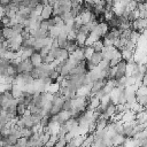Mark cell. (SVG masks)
Segmentation results:
<instances>
[{
    "mask_svg": "<svg viewBox=\"0 0 147 147\" xmlns=\"http://www.w3.org/2000/svg\"><path fill=\"white\" fill-rule=\"evenodd\" d=\"M131 32H132V29H127V30H124V31H122V34H121V38H125V39H130V36H131Z\"/></svg>",
    "mask_w": 147,
    "mask_h": 147,
    "instance_id": "74e56055",
    "label": "cell"
},
{
    "mask_svg": "<svg viewBox=\"0 0 147 147\" xmlns=\"http://www.w3.org/2000/svg\"><path fill=\"white\" fill-rule=\"evenodd\" d=\"M93 48H94V51H95V52H102V49L105 48V45H103L102 39L98 40V41H96V42L93 45Z\"/></svg>",
    "mask_w": 147,
    "mask_h": 147,
    "instance_id": "1f68e13d",
    "label": "cell"
},
{
    "mask_svg": "<svg viewBox=\"0 0 147 147\" xmlns=\"http://www.w3.org/2000/svg\"><path fill=\"white\" fill-rule=\"evenodd\" d=\"M126 140V137L124 134H121V133H116L113 138H111V141H113V147L114 146H119V145H123Z\"/></svg>",
    "mask_w": 147,
    "mask_h": 147,
    "instance_id": "7c38bea8",
    "label": "cell"
},
{
    "mask_svg": "<svg viewBox=\"0 0 147 147\" xmlns=\"http://www.w3.org/2000/svg\"><path fill=\"white\" fill-rule=\"evenodd\" d=\"M42 147H49V146H47V145H44V146H42Z\"/></svg>",
    "mask_w": 147,
    "mask_h": 147,
    "instance_id": "ee69618b",
    "label": "cell"
},
{
    "mask_svg": "<svg viewBox=\"0 0 147 147\" xmlns=\"http://www.w3.org/2000/svg\"><path fill=\"white\" fill-rule=\"evenodd\" d=\"M87 37H88V36H86V34H84V33H82V32H78V33H77L76 41H77V44H78L79 47H84V46H85L86 40H87Z\"/></svg>",
    "mask_w": 147,
    "mask_h": 147,
    "instance_id": "ac0fdd59",
    "label": "cell"
},
{
    "mask_svg": "<svg viewBox=\"0 0 147 147\" xmlns=\"http://www.w3.org/2000/svg\"><path fill=\"white\" fill-rule=\"evenodd\" d=\"M70 118H72V113H71V110H61L57 115H55V116L52 117V119L57 121L61 125H63V124H64L67 121H69Z\"/></svg>",
    "mask_w": 147,
    "mask_h": 147,
    "instance_id": "7a4b0ae2",
    "label": "cell"
},
{
    "mask_svg": "<svg viewBox=\"0 0 147 147\" xmlns=\"http://www.w3.org/2000/svg\"><path fill=\"white\" fill-rule=\"evenodd\" d=\"M30 60H31L32 64L34 65V68H38L44 63V57L41 56V54L39 52H34L32 54V56L30 57Z\"/></svg>",
    "mask_w": 147,
    "mask_h": 147,
    "instance_id": "9c48e42d",
    "label": "cell"
},
{
    "mask_svg": "<svg viewBox=\"0 0 147 147\" xmlns=\"http://www.w3.org/2000/svg\"><path fill=\"white\" fill-rule=\"evenodd\" d=\"M137 102L140 103L142 107L147 106V96H137Z\"/></svg>",
    "mask_w": 147,
    "mask_h": 147,
    "instance_id": "8d00e7d4",
    "label": "cell"
},
{
    "mask_svg": "<svg viewBox=\"0 0 147 147\" xmlns=\"http://www.w3.org/2000/svg\"><path fill=\"white\" fill-rule=\"evenodd\" d=\"M123 147H140V140L136 138H126Z\"/></svg>",
    "mask_w": 147,
    "mask_h": 147,
    "instance_id": "9a60e30c",
    "label": "cell"
},
{
    "mask_svg": "<svg viewBox=\"0 0 147 147\" xmlns=\"http://www.w3.org/2000/svg\"><path fill=\"white\" fill-rule=\"evenodd\" d=\"M103 60V56H102V53L101 52H95L93 55H92V57L88 60L93 65H99L100 63H101V61Z\"/></svg>",
    "mask_w": 147,
    "mask_h": 147,
    "instance_id": "4fadbf2b",
    "label": "cell"
},
{
    "mask_svg": "<svg viewBox=\"0 0 147 147\" xmlns=\"http://www.w3.org/2000/svg\"><path fill=\"white\" fill-rule=\"evenodd\" d=\"M70 57V53L65 48H57L56 51V60L60 62H65Z\"/></svg>",
    "mask_w": 147,
    "mask_h": 147,
    "instance_id": "52a82bcc",
    "label": "cell"
},
{
    "mask_svg": "<svg viewBox=\"0 0 147 147\" xmlns=\"http://www.w3.org/2000/svg\"><path fill=\"white\" fill-rule=\"evenodd\" d=\"M22 119L24 121V124H25V127H32L34 125V122H33V118H32V114L29 115V116H22Z\"/></svg>",
    "mask_w": 147,
    "mask_h": 147,
    "instance_id": "cb8c5ba5",
    "label": "cell"
},
{
    "mask_svg": "<svg viewBox=\"0 0 147 147\" xmlns=\"http://www.w3.org/2000/svg\"><path fill=\"white\" fill-rule=\"evenodd\" d=\"M136 116H137V114L134 113V111H132V110H129V111H125L124 114H123V116H122V123L124 124V123H130V122H132V121H136Z\"/></svg>",
    "mask_w": 147,
    "mask_h": 147,
    "instance_id": "8fae6325",
    "label": "cell"
},
{
    "mask_svg": "<svg viewBox=\"0 0 147 147\" xmlns=\"http://www.w3.org/2000/svg\"><path fill=\"white\" fill-rule=\"evenodd\" d=\"M80 17H82V20H83V23H84V24H87V23L92 20L93 13H92V11H86V10H84V11L80 14Z\"/></svg>",
    "mask_w": 147,
    "mask_h": 147,
    "instance_id": "44dd1931",
    "label": "cell"
},
{
    "mask_svg": "<svg viewBox=\"0 0 147 147\" xmlns=\"http://www.w3.org/2000/svg\"><path fill=\"white\" fill-rule=\"evenodd\" d=\"M2 37H3L6 40H9V39H11L13 37H15L14 31H13V28H11V26H3V28H2Z\"/></svg>",
    "mask_w": 147,
    "mask_h": 147,
    "instance_id": "2e32d148",
    "label": "cell"
},
{
    "mask_svg": "<svg viewBox=\"0 0 147 147\" xmlns=\"http://www.w3.org/2000/svg\"><path fill=\"white\" fill-rule=\"evenodd\" d=\"M61 124L57 122V121H55V119H52V117H51V122H49V124L47 125V127H48V132L51 133V134H59V132H60V130H61Z\"/></svg>",
    "mask_w": 147,
    "mask_h": 147,
    "instance_id": "5b68a950",
    "label": "cell"
},
{
    "mask_svg": "<svg viewBox=\"0 0 147 147\" xmlns=\"http://www.w3.org/2000/svg\"><path fill=\"white\" fill-rule=\"evenodd\" d=\"M26 109H28V106H26L24 102L18 103V106H17V115H18L20 117H22V116L24 115V113H25Z\"/></svg>",
    "mask_w": 147,
    "mask_h": 147,
    "instance_id": "4316f807",
    "label": "cell"
},
{
    "mask_svg": "<svg viewBox=\"0 0 147 147\" xmlns=\"http://www.w3.org/2000/svg\"><path fill=\"white\" fill-rule=\"evenodd\" d=\"M136 121H137L138 124L147 123V110H142V111L138 113L137 116H136Z\"/></svg>",
    "mask_w": 147,
    "mask_h": 147,
    "instance_id": "e0dca14e",
    "label": "cell"
},
{
    "mask_svg": "<svg viewBox=\"0 0 147 147\" xmlns=\"http://www.w3.org/2000/svg\"><path fill=\"white\" fill-rule=\"evenodd\" d=\"M126 67H127V62L125 60H122L117 65H116V76H115V80H119L122 77L126 76Z\"/></svg>",
    "mask_w": 147,
    "mask_h": 147,
    "instance_id": "3957f363",
    "label": "cell"
},
{
    "mask_svg": "<svg viewBox=\"0 0 147 147\" xmlns=\"http://www.w3.org/2000/svg\"><path fill=\"white\" fill-rule=\"evenodd\" d=\"M21 133H22V137H24V138H31V137L33 136L32 129H30V127L21 129Z\"/></svg>",
    "mask_w": 147,
    "mask_h": 147,
    "instance_id": "83f0119b",
    "label": "cell"
},
{
    "mask_svg": "<svg viewBox=\"0 0 147 147\" xmlns=\"http://www.w3.org/2000/svg\"><path fill=\"white\" fill-rule=\"evenodd\" d=\"M10 92H11V94H13V96H14L15 99L21 98L22 94H23V90H22V87H20V86L16 85V84H13V88H11Z\"/></svg>",
    "mask_w": 147,
    "mask_h": 147,
    "instance_id": "d6986e66",
    "label": "cell"
},
{
    "mask_svg": "<svg viewBox=\"0 0 147 147\" xmlns=\"http://www.w3.org/2000/svg\"><path fill=\"white\" fill-rule=\"evenodd\" d=\"M145 76H146V77H147V71H146V74H145Z\"/></svg>",
    "mask_w": 147,
    "mask_h": 147,
    "instance_id": "f6af8a7d",
    "label": "cell"
},
{
    "mask_svg": "<svg viewBox=\"0 0 147 147\" xmlns=\"http://www.w3.org/2000/svg\"><path fill=\"white\" fill-rule=\"evenodd\" d=\"M125 88H118V87H115L111 92H110V100L115 105H118L119 103V98H121V94L124 92Z\"/></svg>",
    "mask_w": 147,
    "mask_h": 147,
    "instance_id": "8992f818",
    "label": "cell"
},
{
    "mask_svg": "<svg viewBox=\"0 0 147 147\" xmlns=\"http://www.w3.org/2000/svg\"><path fill=\"white\" fill-rule=\"evenodd\" d=\"M134 1H137L138 3H140V2H144V0H134Z\"/></svg>",
    "mask_w": 147,
    "mask_h": 147,
    "instance_id": "7bdbcfd3",
    "label": "cell"
},
{
    "mask_svg": "<svg viewBox=\"0 0 147 147\" xmlns=\"http://www.w3.org/2000/svg\"><path fill=\"white\" fill-rule=\"evenodd\" d=\"M132 111H134L136 114H138V113H140V111H142V110H145V107H142L140 103H138V102H136L133 106H132V109H131Z\"/></svg>",
    "mask_w": 147,
    "mask_h": 147,
    "instance_id": "836d02e7",
    "label": "cell"
},
{
    "mask_svg": "<svg viewBox=\"0 0 147 147\" xmlns=\"http://www.w3.org/2000/svg\"><path fill=\"white\" fill-rule=\"evenodd\" d=\"M42 9H44V6H42V5H40V3H39V5L36 7V8H33V10L36 11V14H37L38 16H40V15H41Z\"/></svg>",
    "mask_w": 147,
    "mask_h": 147,
    "instance_id": "b9f144b4",
    "label": "cell"
},
{
    "mask_svg": "<svg viewBox=\"0 0 147 147\" xmlns=\"http://www.w3.org/2000/svg\"><path fill=\"white\" fill-rule=\"evenodd\" d=\"M60 90H61L60 83L54 82V83H52V84L49 85V87H48V93H51V94H56V93L60 92Z\"/></svg>",
    "mask_w": 147,
    "mask_h": 147,
    "instance_id": "ffe728a7",
    "label": "cell"
},
{
    "mask_svg": "<svg viewBox=\"0 0 147 147\" xmlns=\"http://www.w3.org/2000/svg\"><path fill=\"white\" fill-rule=\"evenodd\" d=\"M78 47H79V46H78L77 41L74 40V41H68V45H67V48H65V49L71 54V53H74Z\"/></svg>",
    "mask_w": 147,
    "mask_h": 147,
    "instance_id": "484cf974",
    "label": "cell"
},
{
    "mask_svg": "<svg viewBox=\"0 0 147 147\" xmlns=\"http://www.w3.org/2000/svg\"><path fill=\"white\" fill-rule=\"evenodd\" d=\"M85 138H86V136H77V137H75L74 138V142H75L76 147H82Z\"/></svg>",
    "mask_w": 147,
    "mask_h": 147,
    "instance_id": "f546056e",
    "label": "cell"
},
{
    "mask_svg": "<svg viewBox=\"0 0 147 147\" xmlns=\"http://www.w3.org/2000/svg\"><path fill=\"white\" fill-rule=\"evenodd\" d=\"M93 84H88V85H83L82 87H79L76 92V95L78 96H91V88H92Z\"/></svg>",
    "mask_w": 147,
    "mask_h": 147,
    "instance_id": "ba28073f",
    "label": "cell"
},
{
    "mask_svg": "<svg viewBox=\"0 0 147 147\" xmlns=\"http://www.w3.org/2000/svg\"><path fill=\"white\" fill-rule=\"evenodd\" d=\"M96 67H99V69H100V70L109 69V68H110V65H109V61H107V60H102V61H101V63H100L99 65H96Z\"/></svg>",
    "mask_w": 147,
    "mask_h": 147,
    "instance_id": "e575fe53",
    "label": "cell"
},
{
    "mask_svg": "<svg viewBox=\"0 0 147 147\" xmlns=\"http://www.w3.org/2000/svg\"><path fill=\"white\" fill-rule=\"evenodd\" d=\"M140 32L139 31H137V30H132V32H131V36H130V40L131 41H133V42H138V40H139V38H140Z\"/></svg>",
    "mask_w": 147,
    "mask_h": 147,
    "instance_id": "f1b7e54d",
    "label": "cell"
},
{
    "mask_svg": "<svg viewBox=\"0 0 147 147\" xmlns=\"http://www.w3.org/2000/svg\"><path fill=\"white\" fill-rule=\"evenodd\" d=\"M53 11H54V9H53V6H51V5H48V6H45L44 7V9H42V13H41V18L44 20V21H47V20H49L52 16H53Z\"/></svg>",
    "mask_w": 147,
    "mask_h": 147,
    "instance_id": "30bf717a",
    "label": "cell"
},
{
    "mask_svg": "<svg viewBox=\"0 0 147 147\" xmlns=\"http://www.w3.org/2000/svg\"><path fill=\"white\" fill-rule=\"evenodd\" d=\"M28 142H29V138H24V137H22V138L18 139L16 146H17V147H28Z\"/></svg>",
    "mask_w": 147,
    "mask_h": 147,
    "instance_id": "d6a6232c",
    "label": "cell"
},
{
    "mask_svg": "<svg viewBox=\"0 0 147 147\" xmlns=\"http://www.w3.org/2000/svg\"><path fill=\"white\" fill-rule=\"evenodd\" d=\"M85 47V46H84ZM84 47H78L74 53L70 54V57H72L75 61H77L78 63L85 61V54H84Z\"/></svg>",
    "mask_w": 147,
    "mask_h": 147,
    "instance_id": "277c9868",
    "label": "cell"
},
{
    "mask_svg": "<svg viewBox=\"0 0 147 147\" xmlns=\"http://www.w3.org/2000/svg\"><path fill=\"white\" fill-rule=\"evenodd\" d=\"M60 77V72L57 71V70H53L52 72H51V75H49V78L53 80V82H56V79Z\"/></svg>",
    "mask_w": 147,
    "mask_h": 147,
    "instance_id": "f35d334b",
    "label": "cell"
},
{
    "mask_svg": "<svg viewBox=\"0 0 147 147\" xmlns=\"http://www.w3.org/2000/svg\"><path fill=\"white\" fill-rule=\"evenodd\" d=\"M121 53H122V57H123V60H125L126 62L130 61L131 59H133V53H134V52H132V51H129V49L124 48L123 51H121Z\"/></svg>",
    "mask_w": 147,
    "mask_h": 147,
    "instance_id": "603a6c76",
    "label": "cell"
},
{
    "mask_svg": "<svg viewBox=\"0 0 147 147\" xmlns=\"http://www.w3.org/2000/svg\"><path fill=\"white\" fill-rule=\"evenodd\" d=\"M1 22L3 26H10V18L8 16H3L1 17Z\"/></svg>",
    "mask_w": 147,
    "mask_h": 147,
    "instance_id": "ab89813d",
    "label": "cell"
},
{
    "mask_svg": "<svg viewBox=\"0 0 147 147\" xmlns=\"http://www.w3.org/2000/svg\"><path fill=\"white\" fill-rule=\"evenodd\" d=\"M137 96H147V86L146 85H141L137 90Z\"/></svg>",
    "mask_w": 147,
    "mask_h": 147,
    "instance_id": "4dcf8cb0",
    "label": "cell"
},
{
    "mask_svg": "<svg viewBox=\"0 0 147 147\" xmlns=\"http://www.w3.org/2000/svg\"><path fill=\"white\" fill-rule=\"evenodd\" d=\"M95 53V51H94V48H93V46H85L84 47V54H85V59L88 61L91 57H92V55Z\"/></svg>",
    "mask_w": 147,
    "mask_h": 147,
    "instance_id": "7402d4cb",
    "label": "cell"
},
{
    "mask_svg": "<svg viewBox=\"0 0 147 147\" xmlns=\"http://www.w3.org/2000/svg\"><path fill=\"white\" fill-rule=\"evenodd\" d=\"M63 110H72V101H71V99H67L64 101Z\"/></svg>",
    "mask_w": 147,
    "mask_h": 147,
    "instance_id": "d590c367",
    "label": "cell"
},
{
    "mask_svg": "<svg viewBox=\"0 0 147 147\" xmlns=\"http://www.w3.org/2000/svg\"><path fill=\"white\" fill-rule=\"evenodd\" d=\"M93 142H94V134H87L82 147H91Z\"/></svg>",
    "mask_w": 147,
    "mask_h": 147,
    "instance_id": "d4e9b609",
    "label": "cell"
},
{
    "mask_svg": "<svg viewBox=\"0 0 147 147\" xmlns=\"http://www.w3.org/2000/svg\"><path fill=\"white\" fill-rule=\"evenodd\" d=\"M33 69H34V65L32 64V62H31V60H30V59L22 61V62H21V64H18V65L16 67L17 74H23V72L30 74Z\"/></svg>",
    "mask_w": 147,
    "mask_h": 147,
    "instance_id": "6da1fadb",
    "label": "cell"
},
{
    "mask_svg": "<svg viewBox=\"0 0 147 147\" xmlns=\"http://www.w3.org/2000/svg\"><path fill=\"white\" fill-rule=\"evenodd\" d=\"M101 39V37H99L95 32H91L90 34H88V37H87V40H86V44H85V46H93L98 40H100Z\"/></svg>",
    "mask_w": 147,
    "mask_h": 147,
    "instance_id": "5bb4252c",
    "label": "cell"
},
{
    "mask_svg": "<svg viewBox=\"0 0 147 147\" xmlns=\"http://www.w3.org/2000/svg\"><path fill=\"white\" fill-rule=\"evenodd\" d=\"M40 3V0H29V8H36Z\"/></svg>",
    "mask_w": 147,
    "mask_h": 147,
    "instance_id": "60d3db41",
    "label": "cell"
}]
</instances>
